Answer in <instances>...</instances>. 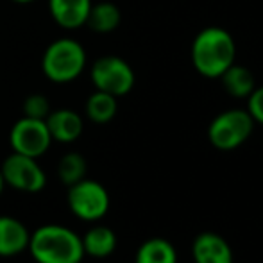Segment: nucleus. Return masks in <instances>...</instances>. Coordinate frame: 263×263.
I'll return each mask as SVG.
<instances>
[{"instance_id": "1", "label": "nucleus", "mask_w": 263, "mask_h": 263, "mask_svg": "<svg viewBox=\"0 0 263 263\" xmlns=\"http://www.w3.org/2000/svg\"><path fill=\"white\" fill-rule=\"evenodd\" d=\"M236 59V43L229 31L206 27L192 43V65L206 79H218Z\"/></svg>"}, {"instance_id": "2", "label": "nucleus", "mask_w": 263, "mask_h": 263, "mask_svg": "<svg viewBox=\"0 0 263 263\" xmlns=\"http://www.w3.org/2000/svg\"><path fill=\"white\" fill-rule=\"evenodd\" d=\"M27 249L36 263H81L84 258L81 236L59 224H45L34 229Z\"/></svg>"}, {"instance_id": "3", "label": "nucleus", "mask_w": 263, "mask_h": 263, "mask_svg": "<svg viewBox=\"0 0 263 263\" xmlns=\"http://www.w3.org/2000/svg\"><path fill=\"white\" fill-rule=\"evenodd\" d=\"M86 68V50L77 40L59 38L45 49L42 70L52 83L65 84L76 81Z\"/></svg>"}, {"instance_id": "4", "label": "nucleus", "mask_w": 263, "mask_h": 263, "mask_svg": "<svg viewBox=\"0 0 263 263\" xmlns=\"http://www.w3.org/2000/svg\"><path fill=\"white\" fill-rule=\"evenodd\" d=\"M254 120L247 109H228L218 113L208 127L210 143L218 151H235L251 138Z\"/></svg>"}, {"instance_id": "5", "label": "nucleus", "mask_w": 263, "mask_h": 263, "mask_svg": "<svg viewBox=\"0 0 263 263\" xmlns=\"http://www.w3.org/2000/svg\"><path fill=\"white\" fill-rule=\"evenodd\" d=\"M90 77L95 90L106 91L113 97H124L135 86V72L125 59L118 55H102L91 65Z\"/></svg>"}, {"instance_id": "6", "label": "nucleus", "mask_w": 263, "mask_h": 263, "mask_svg": "<svg viewBox=\"0 0 263 263\" xmlns=\"http://www.w3.org/2000/svg\"><path fill=\"white\" fill-rule=\"evenodd\" d=\"M68 208L84 222H97L109 210V194L99 181L86 179L68 186Z\"/></svg>"}, {"instance_id": "7", "label": "nucleus", "mask_w": 263, "mask_h": 263, "mask_svg": "<svg viewBox=\"0 0 263 263\" xmlns=\"http://www.w3.org/2000/svg\"><path fill=\"white\" fill-rule=\"evenodd\" d=\"M0 170H2L4 183L18 192L38 194L47 184V176L36 158L13 153L4 159Z\"/></svg>"}, {"instance_id": "8", "label": "nucleus", "mask_w": 263, "mask_h": 263, "mask_svg": "<svg viewBox=\"0 0 263 263\" xmlns=\"http://www.w3.org/2000/svg\"><path fill=\"white\" fill-rule=\"evenodd\" d=\"M9 143L13 153L38 159L50 149L52 136H50L45 120L22 117L11 127Z\"/></svg>"}, {"instance_id": "9", "label": "nucleus", "mask_w": 263, "mask_h": 263, "mask_svg": "<svg viewBox=\"0 0 263 263\" xmlns=\"http://www.w3.org/2000/svg\"><path fill=\"white\" fill-rule=\"evenodd\" d=\"M192 256L195 263H235L233 249L228 240L211 231L195 236L192 243Z\"/></svg>"}, {"instance_id": "10", "label": "nucleus", "mask_w": 263, "mask_h": 263, "mask_svg": "<svg viewBox=\"0 0 263 263\" xmlns=\"http://www.w3.org/2000/svg\"><path fill=\"white\" fill-rule=\"evenodd\" d=\"M29 238L31 233L24 222L9 215H0V256H18L29 247Z\"/></svg>"}, {"instance_id": "11", "label": "nucleus", "mask_w": 263, "mask_h": 263, "mask_svg": "<svg viewBox=\"0 0 263 263\" xmlns=\"http://www.w3.org/2000/svg\"><path fill=\"white\" fill-rule=\"evenodd\" d=\"M45 124L49 127V133L52 136V142L59 143H72L83 135V118L79 113L72 109H55L50 111L45 118Z\"/></svg>"}, {"instance_id": "12", "label": "nucleus", "mask_w": 263, "mask_h": 263, "mask_svg": "<svg viewBox=\"0 0 263 263\" xmlns=\"http://www.w3.org/2000/svg\"><path fill=\"white\" fill-rule=\"evenodd\" d=\"M91 0H49L50 16L63 29H79L86 25Z\"/></svg>"}, {"instance_id": "13", "label": "nucleus", "mask_w": 263, "mask_h": 263, "mask_svg": "<svg viewBox=\"0 0 263 263\" xmlns=\"http://www.w3.org/2000/svg\"><path fill=\"white\" fill-rule=\"evenodd\" d=\"M81 240H83L84 254L91 258L111 256L118 243L115 231L107 226H93L84 233V236H81Z\"/></svg>"}, {"instance_id": "14", "label": "nucleus", "mask_w": 263, "mask_h": 263, "mask_svg": "<svg viewBox=\"0 0 263 263\" xmlns=\"http://www.w3.org/2000/svg\"><path fill=\"white\" fill-rule=\"evenodd\" d=\"M218 79L222 81L224 90L235 99H247L256 88V79L253 72L247 66L236 65V63H233Z\"/></svg>"}, {"instance_id": "15", "label": "nucleus", "mask_w": 263, "mask_h": 263, "mask_svg": "<svg viewBox=\"0 0 263 263\" xmlns=\"http://www.w3.org/2000/svg\"><path fill=\"white\" fill-rule=\"evenodd\" d=\"M120 9L113 2H99L91 4V9L86 18V25L97 34H109L120 25Z\"/></svg>"}, {"instance_id": "16", "label": "nucleus", "mask_w": 263, "mask_h": 263, "mask_svg": "<svg viewBox=\"0 0 263 263\" xmlns=\"http://www.w3.org/2000/svg\"><path fill=\"white\" fill-rule=\"evenodd\" d=\"M135 263H177V251L166 238H149L136 251Z\"/></svg>"}, {"instance_id": "17", "label": "nucleus", "mask_w": 263, "mask_h": 263, "mask_svg": "<svg viewBox=\"0 0 263 263\" xmlns=\"http://www.w3.org/2000/svg\"><path fill=\"white\" fill-rule=\"evenodd\" d=\"M86 117L90 118L93 124H107L115 118L118 111L117 97L106 93V91L95 90L93 93L88 97L86 101Z\"/></svg>"}, {"instance_id": "18", "label": "nucleus", "mask_w": 263, "mask_h": 263, "mask_svg": "<svg viewBox=\"0 0 263 263\" xmlns=\"http://www.w3.org/2000/svg\"><path fill=\"white\" fill-rule=\"evenodd\" d=\"M88 163L83 154L79 153H68L65 154L58 163V176L66 186L79 183L86 177Z\"/></svg>"}, {"instance_id": "19", "label": "nucleus", "mask_w": 263, "mask_h": 263, "mask_svg": "<svg viewBox=\"0 0 263 263\" xmlns=\"http://www.w3.org/2000/svg\"><path fill=\"white\" fill-rule=\"evenodd\" d=\"M50 113V102L45 95L32 93L24 101V117L45 120Z\"/></svg>"}, {"instance_id": "20", "label": "nucleus", "mask_w": 263, "mask_h": 263, "mask_svg": "<svg viewBox=\"0 0 263 263\" xmlns=\"http://www.w3.org/2000/svg\"><path fill=\"white\" fill-rule=\"evenodd\" d=\"M247 111L253 117L254 124L263 125V86H256L253 93L247 97Z\"/></svg>"}, {"instance_id": "21", "label": "nucleus", "mask_w": 263, "mask_h": 263, "mask_svg": "<svg viewBox=\"0 0 263 263\" xmlns=\"http://www.w3.org/2000/svg\"><path fill=\"white\" fill-rule=\"evenodd\" d=\"M4 186H6V183H4V177H2V170H0V195H2V192H4Z\"/></svg>"}, {"instance_id": "22", "label": "nucleus", "mask_w": 263, "mask_h": 263, "mask_svg": "<svg viewBox=\"0 0 263 263\" xmlns=\"http://www.w3.org/2000/svg\"><path fill=\"white\" fill-rule=\"evenodd\" d=\"M13 2H16V4H31V2H34V0H13Z\"/></svg>"}]
</instances>
